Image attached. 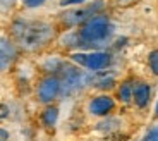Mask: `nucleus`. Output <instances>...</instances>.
<instances>
[{
    "instance_id": "nucleus-1",
    "label": "nucleus",
    "mask_w": 158,
    "mask_h": 141,
    "mask_svg": "<svg viewBox=\"0 0 158 141\" xmlns=\"http://www.w3.org/2000/svg\"><path fill=\"white\" fill-rule=\"evenodd\" d=\"M53 26L38 19H17L12 23V36L24 50L35 52L47 47L53 40Z\"/></svg>"
},
{
    "instance_id": "nucleus-2",
    "label": "nucleus",
    "mask_w": 158,
    "mask_h": 141,
    "mask_svg": "<svg viewBox=\"0 0 158 141\" xmlns=\"http://www.w3.org/2000/svg\"><path fill=\"white\" fill-rule=\"evenodd\" d=\"M76 33H77L79 40V48L102 50V47H105L114 35V24H112L110 17L100 12L81 24L76 29Z\"/></svg>"
},
{
    "instance_id": "nucleus-3",
    "label": "nucleus",
    "mask_w": 158,
    "mask_h": 141,
    "mask_svg": "<svg viewBox=\"0 0 158 141\" xmlns=\"http://www.w3.org/2000/svg\"><path fill=\"white\" fill-rule=\"evenodd\" d=\"M105 7V2L103 0H95V2H91V4H84V5H77L74 9H69V11L62 12L59 17L60 24L64 28H79L83 23H86L89 17L96 16L100 12L103 11Z\"/></svg>"
},
{
    "instance_id": "nucleus-4",
    "label": "nucleus",
    "mask_w": 158,
    "mask_h": 141,
    "mask_svg": "<svg viewBox=\"0 0 158 141\" xmlns=\"http://www.w3.org/2000/svg\"><path fill=\"white\" fill-rule=\"evenodd\" d=\"M72 62L79 67L88 69L89 72H102L107 70L112 64V55L105 50H89V52H76L71 55Z\"/></svg>"
},
{
    "instance_id": "nucleus-5",
    "label": "nucleus",
    "mask_w": 158,
    "mask_h": 141,
    "mask_svg": "<svg viewBox=\"0 0 158 141\" xmlns=\"http://www.w3.org/2000/svg\"><path fill=\"white\" fill-rule=\"evenodd\" d=\"M59 79H60V86H62V93L60 96H69V95L79 91L84 84H88L86 78H88V72H83L76 66H69L65 64L64 69L60 70L59 74Z\"/></svg>"
},
{
    "instance_id": "nucleus-6",
    "label": "nucleus",
    "mask_w": 158,
    "mask_h": 141,
    "mask_svg": "<svg viewBox=\"0 0 158 141\" xmlns=\"http://www.w3.org/2000/svg\"><path fill=\"white\" fill-rule=\"evenodd\" d=\"M60 93H62L60 79L59 76H53V74L45 76L36 86V98H38V102L45 103V105H50L52 102H55L60 96Z\"/></svg>"
},
{
    "instance_id": "nucleus-7",
    "label": "nucleus",
    "mask_w": 158,
    "mask_h": 141,
    "mask_svg": "<svg viewBox=\"0 0 158 141\" xmlns=\"http://www.w3.org/2000/svg\"><path fill=\"white\" fill-rule=\"evenodd\" d=\"M88 110H89L91 115L95 117H107L115 110V100L107 93L96 95L89 100L88 103Z\"/></svg>"
},
{
    "instance_id": "nucleus-8",
    "label": "nucleus",
    "mask_w": 158,
    "mask_h": 141,
    "mask_svg": "<svg viewBox=\"0 0 158 141\" xmlns=\"http://www.w3.org/2000/svg\"><path fill=\"white\" fill-rule=\"evenodd\" d=\"M17 47L9 38H0V72L10 69V66L16 62Z\"/></svg>"
},
{
    "instance_id": "nucleus-9",
    "label": "nucleus",
    "mask_w": 158,
    "mask_h": 141,
    "mask_svg": "<svg viewBox=\"0 0 158 141\" xmlns=\"http://www.w3.org/2000/svg\"><path fill=\"white\" fill-rule=\"evenodd\" d=\"M151 100V88L148 83L144 81H136L132 83V102L136 103V107L144 109L148 107Z\"/></svg>"
},
{
    "instance_id": "nucleus-10",
    "label": "nucleus",
    "mask_w": 158,
    "mask_h": 141,
    "mask_svg": "<svg viewBox=\"0 0 158 141\" xmlns=\"http://www.w3.org/2000/svg\"><path fill=\"white\" fill-rule=\"evenodd\" d=\"M59 121V109L55 105H47V109L41 112V122L45 127H53Z\"/></svg>"
},
{
    "instance_id": "nucleus-11",
    "label": "nucleus",
    "mask_w": 158,
    "mask_h": 141,
    "mask_svg": "<svg viewBox=\"0 0 158 141\" xmlns=\"http://www.w3.org/2000/svg\"><path fill=\"white\" fill-rule=\"evenodd\" d=\"M64 66H65V62L62 59H59V57H50V59H47L43 62V69L47 70L48 74H53V76L59 74L60 70L64 69Z\"/></svg>"
},
{
    "instance_id": "nucleus-12",
    "label": "nucleus",
    "mask_w": 158,
    "mask_h": 141,
    "mask_svg": "<svg viewBox=\"0 0 158 141\" xmlns=\"http://www.w3.org/2000/svg\"><path fill=\"white\" fill-rule=\"evenodd\" d=\"M117 98H118V102H122V103L132 102V83L124 81L122 84L117 88Z\"/></svg>"
},
{
    "instance_id": "nucleus-13",
    "label": "nucleus",
    "mask_w": 158,
    "mask_h": 141,
    "mask_svg": "<svg viewBox=\"0 0 158 141\" xmlns=\"http://www.w3.org/2000/svg\"><path fill=\"white\" fill-rule=\"evenodd\" d=\"M148 66H150L151 72L155 76H158V50H153L148 57Z\"/></svg>"
},
{
    "instance_id": "nucleus-14",
    "label": "nucleus",
    "mask_w": 158,
    "mask_h": 141,
    "mask_svg": "<svg viewBox=\"0 0 158 141\" xmlns=\"http://www.w3.org/2000/svg\"><path fill=\"white\" fill-rule=\"evenodd\" d=\"M88 0H60V7H77V5H84Z\"/></svg>"
},
{
    "instance_id": "nucleus-15",
    "label": "nucleus",
    "mask_w": 158,
    "mask_h": 141,
    "mask_svg": "<svg viewBox=\"0 0 158 141\" xmlns=\"http://www.w3.org/2000/svg\"><path fill=\"white\" fill-rule=\"evenodd\" d=\"M47 0H23V5L28 9H38L45 4Z\"/></svg>"
},
{
    "instance_id": "nucleus-16",
    "label": "nucleus",
    "mask_w": 158,
    "mask_h": 141,
    "mask_svg": "<svg viewBox=\"0 0 158 141\" xmlns=\"http://www.w3.org/2000/svg\"><path fill=\"white\" fill-rule=\"evenodd\" d=\"M143 141H158V126L151 127V129L146 133V136H144Z\"/></svg>"
},
{
    "instance_id": "nucleus-17",
    "label": "nucleus",
    "mask_w": 158,
    "mask_h": 141,
    "mask_svg": "<svg viewBox=\"0 0 158 141\" xmlns=\"http://www.w3.org/2000/svg\"><path fill=\"white\" fill-rule=\"evenodd\" d=\"M16 4V0H0V12H9Z\"/></svg>"
},
{
    "instance_id": "nucleus-18",
    "label": "nucleus",
    "mask_w": 158,
    "mask_h": 141,
    "mask_svg": "<svg viewBox=\"0 0 158 141\" xmlns=\"http://www.w3.org/2000/svg\"><path fill=\"white\" fill-rule=\"evenodd\" d=\"M0 141H9V133L4 127H0Z\"/></svg>"
},
{
    "instance_id": "nucleus-19",
    "label": "nucleus",
    "mask_w": 158,
    "mask_h": 141,
    "mask_svg": "<svg viewBox=\"0 0 158 141\" xmlns=\"http://www.w3.org/2000/svg\"><path fill=\"white\" fill-rule=\"evenodd\" d=\"M120 5H129V4H134L136 0H117Z\"/></svg>"
},
{
    "instance_id": "nucleus-20",
    "label": "nucleus",
    "mask_w": 158,
    "mask_h": 141,
    "mask_svg": "<svg viewBox=\"0 0 158 141\" xmlns=\"http://www.w3.org/2000/svg\"><path fill=\"white\" fill-rule=\"evenodd\" d=\"M155 117H158V102H156V107H155Z\"/></svg>"
}]
</instances>
